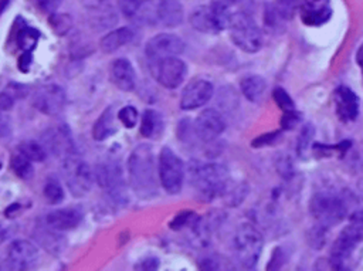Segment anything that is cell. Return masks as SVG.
<instances>
[{"instance_id":"1","label":"cell","mask_w":363,"mask_h":271,"mask_svg":"<svg viewBox=\"0 0 363 271\" xmlns=\"http://www.w3.org/2000/svg\"><path fill=\"white\" fill-rule=\"evenodd\" d=\"M128 175L132 191L141 199L158 195V176L155 153L151 145H138L128 159Z\"/></svg>"},{"instance_id":"2","label":"cell","mask_w":363,"mask_h":271,"mask_svg":"<svg viewBox=\"0 0 363 271\" xmlns=\"http://www.w3.org/2000/svg\"><path fill=\"white\" fill-rule=\"evenodd\" d=\"M190 175L194 191L205 202H212L227 191L229 171L225 165L198 164L192 167Z\"/></svg>"},{"instance_id":"3","label":"cell","mask_w":363,"mask_h":271,"mask_svg":"<svg viewBox=\"0 0 363 271\" xmlns=\"http://www.w3.org/2000/svg\"><path fill=\"white\" fill-rule=\"evenodd\" d=\"M351 198L335 191H321L315 194L310 203L311 214L324 227L341 223L349 212Z\"/></svg>"},{"instance_id":"4","label":"cell","mask_w":363,"mask_h":271,"mask_svg":"<svg viewBox=\"0 0 363 271\" xmlns=\"http://www.w3.org/2000/svg\"><path fill=\"white\" fill-rule=\"evenodd\" d=\"M233 250L237 263L243 268H254L263 252L261 233L248 223L241 225L234 233Z\"/></svg>"},{"instance_id":"5","label":"cell","mask_w":363,"mask_h":271,"mask_svg":"<svg viewBox=\"0 0 363 271\" xmlns=\"http://www.w3.org/2000/svg\"><path fill=\"white\" fill-rule=\"evenodd\" d=\"M363 241V213H356L335 240L331 250V264L333 268H342L352 252Z\"/></svg>"},{"instance_id":"6","label":"cell","mask_w":363,"mask_h":271,"mask_svg":"<svg viewBox=\"0 0 363 271\" xmlns=\"http://www.w3.org/2000/svg\"><path fill=\"white\" fill-rule=\"evenodd\" d=\"M62 169L66 185L73 196L82 198L90 194L95 175L86 160L81 159L77 153H73L64 158Z\"/></svg>"},{"instance_id":"7","label":"cell","mask_w":363,"mask_h":271,"mask_svg":"<svg viewBox=\"0 0 363 271\" xmlns=\"http://www.w3.org/2000/svg\"><path fill=\"white\" fill-rule=\"evenodd\" d=\"M159 180L162 187L169 195H178L185 180V165L183 160L167 147H163L159 153Z\"/></svg>"},{"instance_id":"8","label":"cell","mask_w":363,"mask_h":271,"mask_svg":"<svg viewBox=\"0 0 363 271\" xmlns=\"http://www.w3.org/2000/svg\"><path fill=\"white\" fill-rule=\"evenodd\" d=\"M95 179L104 189V192L115 203L121 205L127 202V185L118 162L109 160L105 164H100L95 169Z\"/></svg>"},{"instance_id":"9","label":"cell","mask_w":363,"mask_h":271,"mask_svg":"<svg viewBox=\"0 0 363 271\" xmlns=\"http://www.w3.org/2000/svg\"><path fill=\"white\" fill-rule=\"evenodd\" d=\"M221 30L232 27L243 20L254 17L253 0H213L212 3Z\"/></svg>"},{"instance_id":"10","label":"cell","mask_w":363,"mask_h":271,"mask_svg":"<svg viewBox=\"0 0 363 271\" xmlns=\"http://www.w3.org/2000/svg\"><path fill=\"white\" fill-rule=\"evenodd\" d=\"M149 70L158 83L169 90L178 88L187 74V66L178 57H165L151 60Z\"/></svg>"},{"instance_id":"11","label":"cell","mask_w":363,"mask_h":271,"mask_svg":"<svg viewBox=\"0 0 363 271\" xmlns=\"http://www.w3.org/2000/svg\"><path fill=\"white\" fill-rule=\"evenodd\" d=\"M233 43L244 53H257L263 47V33L254 17L234 24L232 29Z\"/></svg>"},{"instance_id":"12","label":"cell","mask_w":363,"mask_h":271,"mask_svg":"<svg viewBox=\"0 0 363 271\" xmlns=\"http://www.w3.org/2000/svg\"><path fill=\"white\" fill-rule=\"evenodd\" d=\"M41 144L46 148L47 153H51L54 156L67 158L75 153L74 140L71 137L70 129L66 125L48 128L47 131H44V133L41 135Z\"/></svg>"},{"instance_id":"13","label":"cell","mask_w":363,"mask_h":271,"mask_svg":"<svg viewBox=\"0 0 363 271\" xmlns=\"http://www.w3.org/2000/svg\"><path fill=\"white\" fill-rule=\"evenodd\" d=\"M185 51V41L171 33H162L152 37L147 46L145 53L149 60L165 59V57H178Z\"/></svg>"},{"instance_id":"14","label":"cell","mask_w":363,"mask_h":271,"mask_svg":"<svg viewBox=\"0 0 363 271\" xmlns=\"http://www.w3.org/2000/svg\"><path fill=\"white\" fill-rule=\"evenodd\" d=\"M66 101V91L55 84L40 87L33 97V105L46 115H59L64 110Z\"/></svg>"},{"instance_id":"15","label":"cell","mask_w":363,"mask_h":271,"mask_svg":"<svg viewBox=\"0 0 363 271\" xmlns=\"http://www.w3.org/2000/svg\"><path fill=\"white\" fill-rule=\"evenodd\" d=\"M6 259L13 270H30L39 261V250L29 240H15L8 247Z\"/></svg>"},{"instance_id":"16","label":"cell","mask_w":363,"mask_h":271,"mask_svg":"<svg viewBox=\"0 0 363 271\" xmlns=\"http://www.w3.org/2000/svg\"><path fill=\"white\" fill-rule=\"evenodd\" d=\"M194 133L203 142H210L218 138L226 129V121L223 115L213 108H207L194 121Z\"/></svg>"},{"instance_id":"17","label":"cell","mask_w":363,"mask_h":271,"mask_svg":"<svg viewBox=\"0 0 363 271\" xmlns=\"http://www.w3.org/2000/svg\"><path fill=\"white\" fill-rule=\"evenodd\" d=\"M213 86L206 80H194L183 90L180 97V108L183 111H192L203 106L213 97Z\"/></svg>"},{"instance_id":"18","label":"cell","mask_w":363,"mask_h":271,"mask_svg":"<svg viewBox=\"0 0 363 271\" xmlns=\"http://www.w3.org/2000/svg\"><path fill=\"white\" fill-rule=\"evenodd\" d=\"M335 106H337L338 118L344 122H352L359 115V98L348 87H339L333 94Z\"/></svg>"},{"instance_id":"19","label":"cell","mask_w":363,"mask_h":271,"mask_svg":"<svg viewBox=\"0 0 363 271\" xmlns=\"http://www.w3.org/2000/svg\"><path fill=\"white\" fill-rule=\"evenodd\" d=\"M332 17L331 0H306L301 8V20L305 26L318 27Z\"/></svg>"},{"instance_id":"20","label":"cell","mask_w":363,"mask_h":271,"mask_svg":"<svg viewBox=\"0 0 363 271\" xmlns=\"http://www.w3.org/2000/svg\"><path fill=\"white\" fill-rule=\"evenodd\" d=\"M190 24L194 30L206 35H216L221 32V26L218 23L217 15L212 5L201 6L194 9L189 17Z\"/></svg>"},{"instance_id":"21","label":"cell","mask_w":363,"mask_h":271,"mask_svg":"<svg viewBox=\"0 0 363 271\" xmlns=\"http://www.w3.org/2000/svg\"><path fill=\"white\" fill-rule=\"evenodd\" d=\"M111 80L121 91H133L136 86V74L131 62L127 59H117L111 64Z\"/></svg>"},{"instance_id":"22","label":"cell","mask_w":363,"mask_h":271,"mask_svg":"<svg viewBox=\"0 0 363 271\" xmlns=\"http://www.w3.org/2000/svg\"><path fill=\"white\" fill-rule=\"evenodd\" d=\"M81 221H82L81 212L74 207L53 210L46 216V223L53 229L60 232L75 229L81 223Z\"/></svg>"},{"instance_id":"23","label":"cell","mask_w":363,"mask_h":271,"mask_svg":"<svg viewBox=\"0 0 363 271\" xmlns=\"http://www.w3.org/2000/svg\"><path fill=\"white\" fill-rule=\"evenodd\" d=\"M12 33V40L15 41L16 47L20 48L21 51H33L40 40V32L33 29L29 24H27L23 17H17L15 21Z\"/></svg>"},{"instance_id":"24","label":"cell","mask_w":363,"mask_h":271,"mask_svg":"<svg viewBox=\"0 0 363 271\" xmlns=\"http://www.w3.org/2000/svg\"><path fill=\"white\" fill-rule=\"evenodd\" d=\"M158 20L166 27H176L183 21V6L178 0H160L156 8Z\"/></svg>"},{"instance_id":"25","label":"cell","mask_w":363,"mask_h":271,"mask_svg":"<svg viewBox=\"0 0 363 271\" xmlns=\"http://www.w3.org/2000/svg\"><path fill=\"white\" fill-rule=\"evenodd\" d=\"M60 230H55L47 223L44 226H40L36 230V239L40 245L53 254H57L64 250V237L59 234Z\"/></svg>"},{"instance_id":"26","label":"cell","mask_w":363,"mask_h":271,"mask_svg":"<svg viewBox=\"0 0 363 271\" xmlns=\"http://www.w3.org/2000/svg\"><path fill=\"white\" fill-rule=\"evenodd\" d=\"M133 37H135V33L131 27H120V29L104 36L101 43H100V47L106 54L115 53L117 50H120L125 44L131 43L133 40Z\"/></svg>"},{"instance_id":"27","label":"cell","mask_w":363,"mask_h":271,"mask_svg":"<svg viewBox=\"0 0 363 271\" xmlns=\"http://www.w3.org/2000/svg\"><path fill=\"white\" fill-rule=\"evenodd\" d=\"M240 88L248 101L260 102L267 91V81L261 75H247L241 80Z\"/></svg>"},{"instance_id":"28","label":"cell","mask_w":363,"mask_h":271,"mask_svg":"<svg viewBox=\"0 0 363 271\" xmlns=\"http://www.w3.org/2000/svg\"><path fill=\"white\" fill-rule=\"evenodd\" d=\"M117 132V127L114 122V114H113V106L106 108V110L101 114V117L97 120L93 128V137L95 141H105L106 138L113 137Z\"/></svg>"},{"instance_id":"29","label":"cell","mask_w":363,"mask_h":271,"mask_svg":"<svg viewBox=\"0 0 363 271\" xmlns=\"http://www.w3.org/2000/svg\"><path fill=\"white\" fill-rule=\"evenodd\" d=\"M163 129L162 115L155 110H147L141 121V133L145 138H156Z\"/></svg>"},{"instance_id":"30","label":"cell","mask_w":363,"mask_h":271,"mask_svg":"<svg viewBox=\"0 0 363 271\" xmlns=\"http://www.w3.org/2000/svg\"><path fill=\"white\" fill-rule=\"evenodd\" d=\"M10 165H12L13 172L21 179H30L33 176V172H35L33 162L19 151H17V153H15L12 156Z\"/></svg>"},{"instance_id":"31","label":"cell","mask_w":363,"mask_h":271,"mask_svg":"<svg viewBox=\"0 0 363 271\" xmlns=\"http://www.w3.org/2000/svg\"><path fill=\"white\" fill-rule=\"evenodd\" d=\"M19 152L29 158L32 162H44L47 159V151L43 144L36 141H26L19 147Z\"/></svg>"},{"instance_id":"32","label":"cell","mask_w":363,"mask_h":271,"mask_svg":"<svg viewBox=\"0 0 363 271\" xmlns=\"http://www.w3.org/2000/svg\"><path fill=\"white\" fill-rule=\"evenodd\" d=\"M44 198L51 205H59L64 200V191H63V186H62L60 180H57L55 178H50L46 182Z\"/></svg>"},{"instance_id":"33","label":"cell","mask_w":363,"mask_h":271,"mask_svg":"<svg viewBox=\"0 0 363 271\" xmlns=\"http://www.w3.org/2000/svg\"><path fill=\"white\" fill-rule=\"evenodd\" d=\"M315 137V127L313 124H305L297 141V153L299 158H305L306 151L310 149L311 142Z\"/></svg>"},{"instance_id":"34","label":"cell","mask_w":363,"mask_h":271,"mask_svg":"<svg viewBox=\"0 0 363 271\" xmlns=\"http://www.w3.org/2000/svg\"><path fill=\"white\" fill-rule=\"evenodd\" d=\"M305 3L306 0H277L275 8L283 19L290 20Z\"/></svg>"},{"instance_id":"35","label":"cell","mask_w":363,"mask_h":271,"mask_svg":"<svg viewBox=\"0 0 363 271\" xmlns=\"http://www.w3.org/2000/svg\"><path fill=\"white\" fill-rule=\"evenodd\" d=\"M149 0H120V9L128 19H135Z\"/></svg>"},{"instance_id":"36","label":"cell","mask_w":363,"mask_h":271,"mask_svg":"<svg viewBox=\"0 0 363 271\" xmlns=\"http://www.w3.org/2000/svg\"><path fill=\"white\" fill-rule=\"evenodd\" d=\"M199 216L193 212H182L178 216H175V219L171 222V227L174 230H180L185 227H190L194 222L198 221Z\"/></svg>"},{"instance_id":"37","label":"cell","mask_w":363,"mask_h":271,"mask_svg":"<svg viewBox=\"0 0 363 271\" xmlns=\"http://www.w3.org/2000/svg\"><path fill=\"white\" fill-rule=\"evenodd\" d=\"M272 98L275 101V104L281 108L283 111H291L295 110V104L292 101V98L290 97V94L284 90V88H275L272 93Z\"/></svg>"},{"instance_id":"38","label":"cell","mask_w":363,"mask_h":271,"mask_svg":"<svg viewBox=\"0 0 363 271\" xmlns=\"http://www.w3.org/2000/svg\"><path fill=\"white\" fill-rule=\"evenodd\" d=\"M118 118L120 121L124 124L125 128H129L132 129L136 124H138V120H139V114L136 111L135 106H131V105H127L124 108H121L120 113H118Z\"/></svg>"},{"instance_id":"39","label":"cell","mask_w":363,"mask_h":271,"mask_svg":"<svg viewBox=\"0 0 363 271\" xmlns=\"http://www.w3.org/2000/svg\"><path fill=\"white\" fill-rule=\"evenodd\" d=\"M53 29L57 35H66L71 27V19L67 15H53L50 20Z\"/></svg>"},{"instance_id":"40","label":"cell","mask_w":363,"mask_h":271,"mask_svg":"<svg viewBox=\"0 0 363 271\" xmlns=\"http://www.w3.org/2000/svg\"><path fill=\"white\" fill-rule=\"evenodd\" d=\"M290 257V253L287 252L286 247H277L271 256V260H270V264L267 267V270H278L281 268L287 260Z\"/></svg>"},{"instance_id":"41","label":"cell","mask_w":363,"mask_h":271,"mask_svg":"<svg viewBox=\"0 0 363 271\" xmlns=\"http://www.w3.org/2000/svg\"><path fill=\"white\" fill-rule=\"evenodd\" d=\"M280 137H281L280 131L268 132V133H264V135H260V137H257L253 142H251V147H253V148H263V147H267V145H271V144L277 142Z\"/></svg>"},{"instance_id":"42","label":"cell","mask_w":363,"mask_h":271,"mask_svg":"<svg viewBox=\"0 0 363 271\" xmlns=\"http://www.w3.org/2000/svg\"><path fill=\"white\" fill-rule=\"evenodd\" d=\"M325 230H326V227L318 225L317 227H314V229L310 232V234H308L310 240H308V241H310V245H311L313 247L321 249V247L325 245Z\"/></svg>"},{"instance_id":"43","label":"cell","mask_w":363,"mask_h":271,"mask_svg":"<svg viewBox=\"0 0 363 271\" xmlns=\"http://www.w3.org/2000/svg\"><path fill=\"white\" fill-rule=\"evenodd\" d=\"M301 121V114L297 113L295 110L291 111H284V115L281 118V128L286 131L294 129L295 125H298Z\"/></svg>"},{"instance_id":"44","label":"cell","mask_w":363,"mask_h":271,"mask_svg":"<svg viewBox=\"0 0 363 271\" xmlns=\"http://www.w3.org/2000/svg\"><path fill=\"white\" fill-rule=\"evenodd\" d=\"M32 2L43 12L46 13H54L55 9H57L60 6V2L62 0H32Z\"/></svg>"},{"instance_id":"45","label":"cell","mask_w":363,"mask_h":271,"mask_svg":"<svg viewBox=\"0 0 363 271\" xmlns=\"http://www.w3.org/2000/svg\"><path fill=\"white\" fill-rule=\"evenodd\" d=\"M33 63V51H23L21 56L19 57L17 66L21 73H29Z\"/></svg>"},{"instance_id":"46","label":"cell","mask_w":363,"mask_h":271,"mask_svg":"<svg viewBox=\"0 0 363 271\" xmlns=\"http://www.w3.org/2000/svg\"><path fill=\"white\" fill-rule=\"evenodd\" d=\"M13 105H15V98L8 91L0 93V111L2 113L10 111Z\"/></svg>"},{"instance_id":"47","label":"cell","mask_w":363,"mask_h":271,"mask_svg":"<svg viewBox=\"0 0 363 271\" xmlns=\"http://www.w3.org/2000/svg\"><path fill=\"white\" fill-rule=\"evenodd\" d=\"M10 133H12L10 121L6 115L2 114V111H0V137L8 138V137H10Z\"/></svg>"},{"instance_id":"48","label":"cell","mask_w":363,"mask_h":271,"mask_svg":"<svg viewBox=\"0 0 363 271\" xmlns=\"http://www.w3.org/2000/svg\"><path fill=\"white\" fill-rule=\"evenodd\" d=\"M159 267V260L156 257H148L141 261V264H138V270H156Z\"/></svg>"},{"instance_id":"49","label":"cell","mask_w":363,"mask_h":271,"mask_svg":"<svg viewBox=\"0 0 363 271\" xmlns=\"http://www.w3.org/2000/svg\"><path fill=\"white\" fill-rule=\"evenodd\" d=\"M356 62H357V64L363 68V44L360 46V48H359L357 53H356Z\"/></svg>"},{"instance_id":"50","label":"cell","mask_w":363,"mask_h":271,"mask_svg":"<svg viewBox=\"0 0 363 271\" xmlns=\"http://www.w3.org/2000/svg\"><path fill=\"white\" fill-rule=\"evenodd\" d=\"M9 6V0H0V16L6 10V8Z\"/></svg>"},{"instance_id":"51","label":"cell","mask_w":363,"mask_h":271,"mask_svg":"<svg viewBox=\"0 0 363 271\" xmlns=\"http://www.w3.org/2000/svg\"><path fill=\"white\" fill-rule=\"evenodd\" d=\"M357 189H359V196H360V199L363 200V180H360V182H359V186H357Z\"/></svg>"},{"instance_id":"52","label":"cell","mask_w":363,"mask_h":271,"mask_svg":"<svg viewBox=\"0 0 363 271\" xmlns=\"http://www.w3.org/2000/svg\"><path fill=\"white\" fill-rule=\"evenodd\" d=\"M362 70H363V68H362Z\"/></svg>"}]
</instances>
